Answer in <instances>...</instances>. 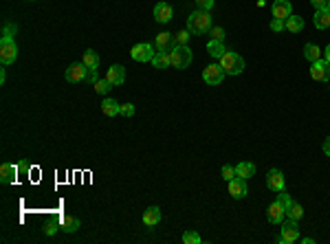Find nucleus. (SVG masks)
I'll use <instances>...</instances> for the list:
<instances>
[{
  "instance_id": "obj_1",
  "label": "nucleus",
  "mask_w": 330,
  "mask_h": 244,
  "mask_svg": "<svg viewBox=\"0 0 330 244\" xmlns=\"http://www.w3.org/2000/svg\"><path fill=\"white\" fill-rule=\"evenodd\" d=\"M211 16L209 11H202V9H196L194 14H189L187 18V31L194 33V36H205V33L211 31Z\"/></svg>"
},
{
  "instance_id": "obj_2",
  "label": "nucleus",
  "mask_w": 330,
  "mask_h": 244,
  "mask_svg": "<svg viewBox=\"0 0 330 244\" xmlns=\"http://www.w3.org/2000/svg\"><path fill=\"white\" fill-rule=\"evenodd\" d=\"M220 66H222V71L227 73V75H240V73L244 71V60L238 53L227 51V53L220 58Z\"/></svg>"
},
{
  "instance_id": "obj_3",
  "label": "nucleus",
  "mask_w": 330,
  "mask_h": 244,
  "mask_svg": "<svg viewBox=\"0 0 330 244\" xmlns=\"http://www.w3.org/2000/svg\"><path fill=\"white\" fill-rule=\"evenodd\" d=\"M189 64H192V51H189V46H178L176 44L174 49L170 51V66L183 71V68H187Z\"/></svg>"
},
{
  "instance_id": "obj_4",
  "label": "nucleus",
  "mask_w": 330,
  "mask_h": 244,
  "mask_svg": "<svg viewBox=\"0 0 330 244\" xmlns=\"http://www.w3.org/2000/svg\"><path fill=\"white\" fill-rule=\"evenodd\" d=\"M299 240V226H297V220H282V233H280V244H295Z\"/></svg>"
},
{
  "instance_id": "obj_5",
  "label": "nucleus",
  "mask_w": 330,
  "mask_h": 244,
  "mask_svg": "<svg viewBox=\"0 0 330 244\" xmlns=\"http://www.w3.org/2000/svg\"><path fill=\"white\" fill-rule=\"evenodd\" d=\"M18 58V46L13 42V38H2L0 40V62L7 66V64H13Z\"/></svg>"
},
{
  "instance_id": "obj_6",
  "label": "nucleus",
  "mask_w": 330,
  "mask_h": 244,
  "mask_svg": "<svg viewBox=\"0 0 330 244\" xmlns=\"http://www.w3.org/2000/svg\"><path fill=\"white\" fill-rule=\"evenodd\" d=\"M88 71H90V68H88L84 62H75L66 68L64 77H66V81H70V84H79V81H86Z\"/></svg>"
},
{
  "instance_id": "obj_7",
  "label": "nucleus",
  "mask_w": 330,
  "mask_h": 244,
  "mask_svg": "<svg viewBox=\"0 0 330 244\" xmlns=\"http://www.w3.org/2000/svg\"><path fill=\"white\" fill-rule=\"evenodd\" d=\"M154 46L148 44V42H139V44L132 46L130 51V58L134 60V62H152L154 60Z\"/></svg>"
},
{
  "instance_id": "obj_8",
  "label": "nucleus",
  "mask_w": 330,
  "mask_h": 244,
  "mask_svg": "<svg viewBox=\"0 0 330 244\" xmlns=\"http://www.w3.org/2000/svg\"><path fill=\"white\" fill-rule=\"evenodd\" d=\"M310 77L315 81H330V62L317 60L310 64Z\"/></svg>"
},
{
  "instance_id": "obj_9",
  "label": "nucleus",
  "mask_w": 330,
  "mask_h": 244,
  "mask_svg": "<svg viewBox=\"0 0 330 244\" xmlns=\"http://www.w3.org/2000/svg\"><path fill=\"white\" fill-rule=\"evenodd\" d=\"M224 75H227V73L222 71V66H220V64H209V66L202 71V80H205L209 86H218L220 81L224 80Z\"/></svg>"
},
{
  "instance_id": "obj_10",
  "label": "nucleus",
  "mask_w": 330,
  "mask_h": 244,
  "mask_svg": "<svg viewBox=\"0 0 330 244\" xmlns=\"http://www.w3.org/2000/svg\"><path fill=\"white\" fill-rule=\"evenodd\" d=\"M229 194H231L236 200L244 198V196L249 194V187H246V178H240V176L231 178V181H229Z\"/></svg>"
},
{
  "instance_id": "obj_11",
  "label": "nucleus",
  "mask_w": 330,
  "mask_h": 244,
  "mask_svg": "<svg viewBox=\"0 0 330 244\" xmlns=\"http://www.w3.org/2000/svg\"><path fill=\"white\" fill-rule=\"evenodd\" d=\"M154 46H156L158 53H170V51L176 46V40H174V36H172V33L163 31V33H158V36H156Z\"/></svg>"
},
{
  "instance_id": "obj_12",
  "label": "nucleus",
  "mask_w": 330,
  "mask_h": 244,
  "mask_svg": "<svg viewBox=\"0 0 330 244\" xmlns=\"http://www.w3.org/2000/svg\"><path fill=\"white\" fill-rule=\"evenodd\" d=\"M284 174L280 172V169H271V172L266 174V187L271 191H284Z\"/></svg>"
},
{
  "instance_id": "obj_13",
  "label": "nucleus",
  "mask_w": 330,
  "mask_h": 244,
  "mask_svg": "<svg viewBox=\"0 0 330 244\" xmlns=\"http://www.w3.org/2000/svg\"><path fill=\"white\" fill-rule=\"evenodd\" d=\"M106 80L112 86H121L123 81H126V68H123L121 64H112V66L108 68V73H106Z\"/></svg>"
},
{
  "instance_id": "obj_14",
  "label": "nucleus",
  "mask_w": 330,
  "mask_h": 244,
  "mask_svg": "<svg viewBox=\"0 0 330 244\" xmlns=\"http://www.w3.org/2000/svg\"><path fill=\"white\" fill-rule=\"evenodd\" d=\"M172 16H174V11H172V7L167 5V2H156V5H154V20H156V22H161V24L170 22Z\"/></svg>"
},
{
  "instance_id": "obj_15",
  "label": "nucleus",
  "mask_w": 330,
  "mask_h": 244,
  "mask_svg": "<svg viewBox=\"0 0 330 244\" xmlns=\"http://www.w3.org/2000/svg\"><path fill=\"white\" fill-rule=\"evenodd\" d=\"M273 11V18H280V20H286L290 14H293V7H290L288 0H275L271 7Z\"/></svg>"
},
{
  "instance_id": "obj_16",
  "label": "nucleus",
  "mask_w": 330,
  "mask_h": 244,
  "mask_svg": "<svg viewBox=\"0 0 330 244\" xmlns=\"http://www.w3.org/2000/svg\"><path fill=\"white\" fill-rule=\"evenodd\" d=\"M266 218H268V222H271V224H282V220L286 218V209L275 200V203H273L271 207H268Z\"/></svg>"
},
{
  "instance_id": "obj_17",
  "label": "nucleus",
  "mask_w": 330,
  "mask_h": 244,
  "mask_svg": "<svg viewBox=\"0 0 330 244\" xmlns=\"http://www.w3.org/2000/svg\"><path fill=\"white\" fill-rule=\"evenodd\" d=\"M18 165H11V163H4L2 167H0V181H2V185H9V183L16 181L18 176Z\"/></svg>"
},
{
  "instance_id": "obj_18",
  "label": "nucleus",
  "mask_w": 330,
  "mask_h": 244,
  "mask_svg": "<svg viewBox=\"0 0 330 244\" xmlns=\"http://www.w3.org/2000/svg\"><path fill=\"white\" fill-rule=\"evenodd\" d=\"M312 22H315V27L321 29V31H324V29H328L330 27V9H328V7H324V9H317Z\"/></svg>"
},
{
  "instance_id": "obj_19",
  "label": "nucleus",
  "mask_w": 330,
  "mask_h": 244,
  "mask_svg": "<svg viewBox=\"0 0 330 244\" xmlns=\"http://www.w3.org/2000/svg\"><path fill=\"white\" fill-rule=\"evenodd\" d=\"M304 58L308 60V62H317V60H324V51L319 49L317 44H312V42H308L306 46H304Z\"/></svg>"
},
{
  "instance_id": "obj_20",
  "label": "nucleus",
  "mask_w": 330,
  "mask_h": 244,
  "mask_svg": "<svg viewBox=\"0 0 330 244\" xmlns=\"http://www.w3.org/2000/svg\"><path fill=\"white\" fill-rule=\"evenodd\" d=\"M143 222L145 226H156L161 222V209L158 207H148L143 213Z\"/></svg>"
},
{
  "instance_id": "obj_21",
  "label": "nucleus",
  "mask_w": 330,
  "mask_h": 244,
  "mask_svg": "<svg viewBox=\"0 0 330 244\" xmlns=\"http://www.w3.org/2000/svg\"><path fill=\"white\" fill-rule=\"evenodd\" d=\"M119 110H121V106H119V102H114V99H104L101 102V112H104L106 117H117Z\"/></svg>"
},
{
  "instance_id": "obj_22",
  "label": "nucleus",
  "mask_w": 330,
  "mask_h": 244,
  "mask_svg": "<svg viewBox=\"0 0 330 244\" xmlns=\"http://www.w3.org/2000/svg\"><path fill=\"white\" fill-rule=\"evenodd\" d=\"M236 176L246 178V181H249L251 176H255V165L249 163V161H244V163H238L236 165Z\"/></svg>"
},
{
  "instance_id": "obj_23",
  "label": "nucleus",
  "mask_w": 330,
  "mask_h": 244,
  "mask_svg": "<svg viewBox=\"0 0 330 244\" xmlns=\"http://www.w3.org/2000/svg\"><path fill=\"white\" fill-rule=\"evenodd\" d=\"M284 24H286V31H290V33H299L304 29V18H299V16H293L290 14L288 18L284 20Z\"/></svg>"
},
{
  "instance_id": "obj_24",
  "label": "nucleus",
  "mask_w": 330,
  "mask_h": 244,
  "mask_svg": "<svg viewBox=\"0 0 330 244\" xmlns=\"http://www.w3.org/2000/svg\"><path fill=\"white\" fill-rule=\"evenodd\" d=\"M207 53L211 55V58H216V60H220L227 51H224V44L220 40H211L209 44H207Z\"/></svg>"
},
{
  "instance_id": "obj_25",
  "label": "nucleus",
  "mask_w": 330,
  "mask_h": 244,
  "mask_svg": "<svg viewBox=\"0 0 330 244\" xmlns=\"http://www.w3.org/2000/svg\"><path fill=\"white\" fill-rule=\"evenodd\" d=\"M79 218H75V216H64L62 218V229L66 231V233H75V231L79 229Z\"/></svg>"
},
{
  "instance_id": "obj_26",
  "label": "nucleus",
  "mask_w": 330,
  "mask_h": 244,
  "mask_svg": "<svg viewBox=\"0 0 330 244\" xmlns=\"http://www.w3.org/2000/svg\"><path fill=\"white\" fill-rule=\"evenodd\" d=\"M82 62L86 64L90 71H97V68H99V55H97L92 49H88L86 53H84V60H82Z\"/></svg>"
},
{
  "instance_id": "obj_27",
  "label": "nucleus",
  "mask_w": 330,
  "mask_h": 244,
  "mask_svg": "<svg viewBox=\"0 0 330 244\" xmlns=\"http://www.w3.org/2000/svg\"><path fill=\"white\" fill-rule=\"evenodd\" d=\"M154 68H158V71H165L167 66H170V53H156L152 60Z\"/></svg>"
},
{
  "instance_id": "obj_28",
  "label": "nucleus",
  "mask_w": 330,
  "mask_h": 244,
  "mask_svg": "<svg viewBox=\"0 0 330 244\" xmlns=\"http://www.w3.org/2000/svg\"><path fill=\"white\" fill-rule=\"evenodd\" d=\"M302 216H304V207L293 200V204L286 209V218H290V220H302Z\"/></svg>"
},
{
  "instance_id": "obj_29",
  "label": "nucleus",
  "mask_w": 330,
  "mask_h": 244,
  "mask_svg": "<svg viewBox=\"0 0 330 244\" xmlns=\"http://www.w3.org/2000/svg\"><path fill=\"white\" fill-rule=\"evenodd\" d=\"M110 88H112V84H110L108 80H97V81H95V90H97L99 95H108Z\"/></svg>"
},
{
  "instance_id": "obj_30",
  "label": "nucleus",
  "mask_w": 330,
  "mask_h": 244,
  "mask_svg": "<svg viewBox=\"0 0 330 244\" xmlns=\"http://www.w3.org/2000/svg\"><path fill=\"white\" fill-rule=\"evenodd\" d=\"M183 242L185 244H200L202 240H200V235H198L196 231H185V233H183Z\"/></svg>"
},
{
  "instance_id": "obj_31",
  "label": "nucleus",
  "mask_w": 330,
  "mask_h": 244,
  "mask_svg": "<svg viewBox=\"0 0 330 244\" xmlns=\"http://www.w3.org/2000/svg\"><path fill=\"white\" fill-rule=\"evenodd\" d=\"M277 203H280L284 209H288L290 204H293V198H290L288 194H284V191H277Z\"/></svg>"
},
{
  "instance_id": "obj_32",
  "label": "nucleus",
  "mask_w": 330,
  "mask_h": 244,
  "mask_svg": "<svg viewBox=\"0 0 330 244\" xmlns=\"http://www.w3.org/2000/svg\"><path fill=\"white\" fill-rule=\"evenodd\" d=\"M174 40H176V44H178V46H187V42H189V31H178V33H174Z\"/></svg>"
},
{
  "instance_id": "obj_33",
  "label": "nucleus",
  "mask_w": 330,
  "mask_h": 244,
  "mask_svg": "<svg viewBox=\"0 0 330 244\" xmlns=\"http://www.w3.org/2000/svg\"><path fill=\"white\" fill-rule=\"evenodd\" d=\"M220 174H222V178L229 183L231 178H236V167H233V165H224V167L220 169Z\"/></svg>"
},
{
  "instance_id": "obj_34",
  "label": "nucleus",
  "mask_w": 330,
  "mask_h": 244,
  "mask_svg": "<svg viewBox=\"0 0 330 244\" xmlns=\"http://www.w3.org/2000/svg\"><path fill=\"white\" fill-rule=\"evenodd\" d=\"M284 29H286L284 20H280V18H273V20H271V31L280 33V31H284Z\"/></svg>"
},
{
  "instance_id": "obj_35",
  "label": "nucleus",
  "mask_w": 330,
  "mask_h": 244,
  "mask_svg": "<svg viewBox=\"0 0 330 244\" xmlns=\"http://www.w3.org/2000/svg\"><path fill=\"white\" fill-rule=\"evenodd\" d=\"M119 115H121V117H132V115H134V106H132V103H121V110H119Z\"/></svg>"
},
{
  "instance_id": "obj_36",
  "label": "nucleus",
  "mask_w": 330,
  "mask_h": 244,
  "mask_svg": "<svg viewBox=\"0 0 330 244\" xmlns=\"http://www.w3.org/2000/svg\"><path fill=\"white\" fill-rule=\"evenodd\" d=\"M214 2L216 0H196V7L198 9H202V11H209L211 7H214Z\"/></svg>"
},
{
  "instance_id": "obj_37",
  "label": "nucleus",
  "mask_w": 330,
  "mask_h": 244,
  "mask_svg": "<svg viewBox=\"0 0 330 244\" xmlns=\"http://www.w3.org/2000/svg\"><path fill=\"white\" fill-rule=\"evenodd\" d=\"M211 40H220L222 42V38H224V29H220V27H211Z\"/></svg>"
},
{
  "instance_id": "obj_38",
  "label": "nucleus",
  "mask_w": 330,
  "mask_h": 244,
  "mask_svg": "<svg viewBox=\"0 0 330 244\" xmlns=\"http://www.w3.org/2000/svg\"><path fill=\"white\" fill-rule=\"evenodd\" d=\"M13 33H16V24L7 22L4 24V29H2V38H13Z\"/></svg>"
},
{
  "instance_id": "obj_39",
  "label": "nucleus",
  "mask_w": 330,
  "mask_h": 244,
  "mask_svg": "<svg viewBox=\"0 0 330 244\" xmlns=\"http://www.w3.org/2000/svg\"><path fill=\"white\" fill-rule=\"evenodd\" d=\"M57 231V222H46V224H44V233L46 235H53Z\"/></svg>"
},
{
  "instance_id": "obj_40",
  "label": "nucleus",
  "mask_w": 330,
  "mask_h": 244,
  "mask_svg": "<svg viewBox=\"0 0 330 244\" xmlns=\"http://www.w3.org/2000/svg\"><path fill=\"white\" fill-rule=\"evenodd\" d=\"M310 5L315 7V11H317V9H324V7L328 5V0H310Z\"/></svg>"
},
{
  "instance_id": "obj_41",
  "label": "nucleus",
  "mask_w": 330,
  "mask_h": 244,
  "mask_svg": "<svg viewBox=\"0 0 330 244\" xmlns=\"http://www.w3.org/2000/svg\"><path fill=\"white\" fill-rule=\"evenodd\" d=\"M86 81H88V84H95V81H97V71H88Z\"/></svg>"
},
{
  "instance_id": "obj_42",
  "label": "nucleus",
  "mask_w": 330,
  "mask_h": 244,
  "mask_svg": "<svg viewBox=\"0 0 330 244\" xmlns=\"http://www.w3.org/2000/svg\"><path fill=\"white\" fill-rule=\"evenodd\" d=\"M324 154H326V156H330V137L324 141Z\"/></svg>"
},
{
  "instance_id": "obj_43",
  "label": "nucleus",
  "mask_w": 330,
  "mask_h": 244,
  "mask_svg": "<svg viewBox=\"0 0 330 244\" xmlns=\"http://www.w3.org/2000/svg\"><path fill=\"white\" fill-rule=\"evenodd\" d=\"M18 172L26 174V172H29V165H26V163H18Z\"/></svg>"
},
{
  "instance_id": "obj_44",
  "label": "nucleus",
  "mask_w": 330,
  "mask_h": 244,
  "mask_svg": "<svg viewBox=\"0 0 330 244\" xmlns=\"http://www.w3.org/2000/svg\"><path fill=\"white\" fill-rule=\"evenodd\" d=\"M324 60H326V62H330V44L326 46V51H324Z\"/></svg>"
},
{
  "instance_id": "obj_45",
  "label": "nucleus",
  "mask_w": 330,
  "mask_h": 244,
  "mask_svg": "<svg viewBox=\"0 0 330 244\" xmlns=\"http://www.w3.org/2000/svg\"><path fill=\"white\" fill-rule=\"evenodd\" d=\"M326 7H328V9H330V0H328V5H326Z\"/></svg>"
},
{
  "instance_id": "obj_46",
  "label": "nucleus",
  "mask_w": 330,
  "mask_h": 244,
  "mask_svg": "<svg viewBox=\"0 0 330 244\" xmlns=\"http://www.w3.org/2000/svg\"><path fill=\"white\" fill-rule=\"evenodd\" d=\"M31 2H33V0H31Z\"/></svg>"
}]
</instances>
